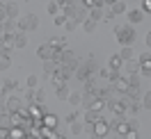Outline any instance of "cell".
Returning <instances> with one entry per match:
<instances>
[{
    "mask_svg": "<svg viewBox=\"0 0 151 139\" xmlns=\"http://www.w3.org/2000/svg\"><path fill=\"white\" fill-rule=\"evenodd\" d=\"M66 101L71 103L73 107H78V105H83V93H78V91H71V93H69V98H66Z\"/></svg>",
    "mask_w": 151,
    "mask_h": 139,
    "instance_id": "20",
    "label": "cell"
},
{
    "mask_svg": "<svg viewBox=\"0 0 151 139\" xmlns=\"http://www.w3.org/2000/svg\"><path fill=\"white\" fill-rule=\"evenodd\" d=\"M114 37H117V41L122 43V46H133V41H135V30L131 28V25H117L114 28Z\"/></svg>",
    "mask_w": 151,
    "mask_h": 139,
    "instance_id": "2",
    "label": "cell"
},
{
    "mask_svg": "<svg viewBox=\"0 0 151 139\" xmlns=\"http://www.w3.org/2000/svg\"><path fill=\"white\" fill-rule=\"evenodd\" d=\"M64 28L69 30V32H73V30L78 28V21H71V19H66V23H64Z\"/></svg>",
    "mask_w": 151,
    "mask_h": 139,
    "instance_id": "37",
    "label": "cell"
},
{
    "mask_svg": "<svg viewBox=\"0 0 151 139\" xmlns=\"http://www.w3.org/2000/svg\"><path fill=\"white\" fill-rule=\"evenodd\" d=\"M53 23H55V25H64V23H66V16H64V14H57Z\"/></svg>",
    "mask_w": 151,
    "mask_h": 139,
    "instance_id": "43",
    "label": "cell"
},
{
    "mask_svg": "<svg viewBox=\"0 0 151 139\" xmlns=\"http://www.w3.org/2000/svg\"><path fill=\"white\" fill-rule=\"evenodd\" d=\"M57 68H60V64H57L55 59H46V62H44V73H46L48 78H50V75L55 73Z\"/></svg>",
    "mask_w": 151,
    "mask_h": 139,
    "instance_id": "13",
    "label": "cell"
},
{
    "mask_svg": "<svg viewBox=\"0 0 151 139\" xmlns=\"http://www.w3.org/2000/svg\"><path fill=\"white\" fill-rule=\"evenodd\" d=\"M50 84H53L55 89H60V87H66V78L60 73V71H55V73L50 75Z\"/></svg>",
    "mask_w": 151,
    "mask_h": 139,
    "instance_id": "10",
    "label": "cell"
},
{
    "mask_svg": "<svg viewBox=\"0 0 151 139\" xmlns=\"http://www.w3.org/2000/svg\"><path fill=\"white\" fill-rule=\"evenodd\" d=\"M21 107H23V105H21V101L16 98V96H9V98H7V112H9V114L19 112Z\"/></svg>",
    "mask_w": 151,
    "mask_h": 139,
    "instance_id": "11",
    "label": "cell"
},
{
    "mask_svg": "<svg viewBox=\"0 0 151 139\" xmlns=\"http://www.w3.org/2000/svg\"><path fill=\"white\" fill-rule=\"evenodd\" d=\"M94 130H96V137H108L110 135V123L105 119H99L94 123Z\"/></svg>",
    "mask_w": 151,
    "mask_h": 139,
    "instance_id": "6",
    "label": "cell"
},
{
    "mask_svg": "<svg viewBox=\"0 0 151 139\" xmlns=\"http://www.w3.org/2000/svg\"><path fill=\"white\" fill-rule=\"evenodd\" d=\"M142 107H147V110H151V91L142 93Z\"/></svg>",
    "mask_w": 151,
    "mask_h": 139,
    "instance_id": "32",
    "label": "cell"
},
{
    "mask_svg": "<svg viewBox=\"0 0 151 139\" xmlns=\"http://www.w3.org/2000/svg\"><path fill=\"white\" fill-rule=\"evenodd\" d=\"M48 14H50V16H57V9H60V5H57V2H48Z\"/></svg>",
    "mask_w": 151,
    "mask_h": 139,
    "instance_id": "35",
    "label": "cell"
},
{
    "mask_svg": "<svg viewBox=\"0 0 151 139\" xmlns=\"http://www.w3.org/2000/svg\"><path fill=\"white\" fill-rule=\"evenodd\" d=\"M83 30H85L87 34H92V32L96 30V21L94 19H85V21H83Z\"/></svg>",
    "mask_w": 151,
    "mask_h": 139,
    "instance_id": "24",
    "label": "cell"
},
{
    "mask_svg": "<svg viewBox=\"0 0 151 139\" xmlns=\"http://www.w3.org/2000/svg\"><path fill=\"white\" fill-rule=\"evenodd\" d=\"M57 91V98H60V101H66V98H69V89H66V87H60V89H55Z\"/></svg>",
    "mask_w": 151,
    "mask_h": 139,
    "instance_id": "31",
    "label": "cell"
},
{
    "mask_svg": "<svg viewBox=\"0 0 151 139\" xmlns=\"http://www.w3.org/2000/svg\"><path fill=\"white\" fill-rule=\"evenodd\" d=\"M14 34H16V32H5V34H2V43H5V50H7V53L14 48Z\"/></svg>",
    "mask_w": 151,
    "mask_h": 139,
    "instance_id": "15",
    "label": "cell"
},
{
    "mask_svg": "<svg viewBox=\"0 0 151 139\" xmlns=\"http://www.w3.org/2000/svg\"><path fill=\"white\" fill-rule=\"evenodd\" d=\"M83 135H87V137H96V130H94V123H87L85 128H83Z\"/></svg>",
    "mask_w": 151,
    "mask_h": 139,
    "instance_id": "30",
    "label": "cell"
},
{
    "mask_svg": "<svg viewBox=\"0 0 151 139\" xmlns=\"http://www.w3.org/2000/svg\"><path fill=\"white\" fill-rule=\"evenodd\" d=\"M110 9H112V14L117 16V14H124V11H126V5H124L122 0H117V2H114L112 7H110Z\"/></svg>",
    "mask_w": 151,
    "mask_h": 139,
    "instance_id": "27",
    "label": "cell"
},
{
    "mask_svg": "<svg viewBox=\"0 0 151 139\" xmlns=\"http://www.w3.org/2000/svg\"><path fill=\"white\" fill-rule=\"evenodd\" d=\"M5 9H7V19H19V5H14V2H7L5 5Z\"/></svg>",
    "mask_w": 151,
    "mask_h": 139,
    "instance_id": "16",
    "label": "cell"
},
{
    "mask_svg": "<svg viewBox=\"0 0 151 139\" xmlns=\"http://www.w3.org/2000/svg\"><path fill=\"white\" fill-rule=\"evenodd\" d=\"M69 125H71V132H69V135H71V137H78V135H83V125H80V123H78V121H73V123H69Z\"/></svg>",
    "mask_w": 151,
    "mask_h": 139,
    "instance_id": "25",
    "label": "cell"
},
{
    "mask_svg": "<svg viewBox=\"0 0 151 139\" xmlns=\"http://www.w3.org/2000/svg\"><path fill=\"white\" fill-rule=\"evenodd\" d=\"M28 46V37H25V32H16L14 34V48H25Z\"/></svg>",
    "mask_w": 151,
    "mask_h": 139,
    "instance_id": "12",
    "label": "cell"
},
{
    "mask_svg": "<svg viewBox=\"0 0 151 139\" xmlns=\"http://www.w3.org/2000/svg\"><path fill=\"white\" fill-rule=\"evenodd\" d=\"M73 121H78V112H71V114L66 116V123H73Z\"/></svg>",
    "mask_w": 151,
    "mask_h": 139,
    "instance_id": "44",
    "label": "cell"
},
{
    "mask_svg": "<svg viewBox=\"0 0 151 139\" xmlns=\"http://www.w3.org/2000/svg\"><path fill=\"white\" fill-rule=\"evenodd\" d=\"M142 11H144V14H151V0H142Z\"/></svg>",
    "mask_w": 151,
    "mask_h": 139,
    "instance_id": "42",
    "label": "cell"
},
{
    "mask_svg": "<svg viewBox=\"0 0 151 139\" xmlns=\"http://www.w3.org/2000/svg\"><path fill=\"white\" fill-rule=\"evenodd\" d=\"M105 2H108V5H110V7H112L114 2H117V0H105Z\"/></svg>",
    "mask_w": 151,
    "mask_h": 139,
    "instance_id": "50",
    "label": "cell"
},
{
    "mask_svg": "<svg viewBox=\"0 0 151 139\" xmlns=\"http://www.w3.org/2000/svg\"><path fill=\"white\" fill-rule=\"evenodd\" d=\"M12 64V59H9V53H0V71H7Z\"/></svg>",
    "mask_w": 151,
    "mask_h": 139,
    "instance_id": "22",
    "label": "cell"
},
{
    "mask_svg": "<svg viewBox=\"0 0 151 139\" xmlns=\"http://www.w3.org/2000/svg\"><path fill=\"white\" fill-rule=\"evenodd\" d=\"M119 57H122L124 62H131V59H135V53H133V46H122V50H119Z\"/></svg>",
    "mask_w": 151,
    "mask_h": 139,
    "instance_id": "14",
    "label": "cell"
},
{
    "mask_svg": "<svg viewBox=\"0 0 151 139\" xmlns=\"http://www.w3.org/2000/svg\"><path fill=\"white\" fill-rule=\"evenodd\" d=\"M128 84H140V73H126Z\"/></svg>",
    "mask_w": 151,
    "mask_h": 139,
    "instance_id": "33",
    "label": "cell"
},
{
    "mask_svg": "<svg viewBox=\"0 0 151 139\" xmlns=\"http://www.w3.org/2000/svg\"><path fill=\"white\" fill-rule=\"evenodd\" d=\"M124 96H128V98H135V101H137V98L142 96V93H140V84H128V89H126Z\"/></svg>",
    "mask_w": 151,
    "mask_h": 139,
    "instance_id": "17",
    "label": "cell"
},
{
    "mask_svg": "<svg viewBox=\"0 0 151 139\" xmlns=\"http://www.w3.org/2000/svg\"><path fill=\"white\" fill-rule=\"evenodd\" d=\"M7 21V9H5V2H0V23Z\"/></svg>",
    "mask_w": 151,
    "mask_h": 139,
    "instance_id": "41",
    "label": "cell"
},
{
    "mask_svg": "<svg viewBox=\"0 0 151 139\" xmlns=\"http://www.w3.org/2000/svg\"><path fill=\"white\" fill-rule=\"evenodd\" d=\"M87 14H89V19H94V21H103V19H105V14H103V9H101V7H89V11H87Z\"/></svg>",
    "mask_w": 151,
    "mask_h": 139,
    "instance_id": "18",
    "label": "cell"
},
{
    "mask_svg": "<svg viewBox=\"0 0 151 139\" xmlns=\"http://www.w3.org/2000/svg\"><path fill=\"white\" fill-rule=\"evenodd\" d=\"M128 73H140V64H137V62H128Z\"/></svg>",
    "mask_w": 151,
    "mask_h": 139,
    "instance_id": "36",
    "label": "cell"
},
{
    "mask_svg": "<svg viewBox=\"0 0 151 139\" xmlns=\"http://www.w3.org/2000/svg\"><path fill=\"white\" fill-rule=\"evenodd\" d=\"M99 119H101V112H96V110H87L85 112V121L87 123H96Z\"/></svg>",
    "mask_w": 151,
    "mask_h": 139,
    "instance_id": "21",
    "label": "cell"
},
{
    "mask_svg": "<svg viewBox=\"0 0 151 139\" xmlns=\"http://www.w3.org/2000/svg\"><path fill=\"white\" fill-rule=\"evenodd\" d=\"M76 78L85 82V80H89V78H94V71H92V68H89L87 64H80L78 68H76Z\"/></svg>",
    "mask_w": 151,
    "mask_h": 139,
    "instance_id": "8",
    "label": "cell"
},
{
    "mask_svg": "<svg viewBox=\"0 0 151 139\" xmlns=\"http://www.w3.org/2000/svg\"><path fill=\"white\" fill-rule=\"evenodd\" d=\"M2 25H5V32H16V30H19V28H16V23H12V19H7Z\"/></svg>",
    "mask_w": 151,
    "mask_h": 139,
    "instance_id": "34",
    "label": "cell"
},
{
    "mask_svg": "<svg viewBox=\"0 0 151 139\" xmlns=\"http://www.w3.org/2000/svg\"><path fill=\"white\" fill-rule=\"evenodd\" d=\"M55 50L57 48H53L50 43H44V46L37 48V57H41L44 62H46V59H53V57H55Z\"/></svg>",
    "mask_w": 151,
    "mask_h": 139,
    "instance_id": "5",
    "label": "cell"
},
{
    "mask_svg": "<svg viewBox=\"0 0 151 139\" xmlns=\"http://www.w3.org/2000/svg\"><path fill=\"white\" fill-rule=\"evenodd\" d=\"M137 64H140V73H144V75H151V55H149V53L140 55Z\"/></svg>",
    "mask_w": 151,
    "mask_h": 139,
    "instance_id": "7",
    "label": "cell"
},
{
    "mask_svg": "<svg viewBox=\"0 0 151 139\" xmlns=\"http://www.w3.org/2000/svg\"><path fill=\"white\" fill-rule=\"evenodd\" d=\"M44 125H48V128H55V125H57V119L53 116V114H50V112H48L46 116H44Z\"/></svg>",
    "mask_w": 151,
    "mask_h": 139,
    "instance_id": "28",
    "label": "cell"
},
{
    "mask_svg": "<svg viewBox=\"0 0 151 139\" xmlns=\"http://www.w3.org/2000/svg\"><path fill=\"white\" fill-rule=\"evenodd\" d=\"M99 75H101V78H108V75H110V68H101V71H99Z\"/></svg>",
    "mask_w": 151,
    "mask_h": 139,
    "instance_id": "45",
    "label": "cell"
},
{
    "mask_svg": "<svg viewBox=\"0 0 151 139\" xmlns=\"http://www.w3.org/2000/svg\"><path fill=\"white\" fill-rule=\"evenodd\" d=\"M16 28H19L21 32H35V30H39V16L37 14L21 16V19H16Z\"/></svg>",
    "mask_w": 151,
    "mask_h": 139,
    "instance_id": "3",
    "label": "cell"
},
{
    "mask_svg": "<svg viewBox=\"0 0 151 139\" xmlns=\"http://www.w3.org/2000/svg\"><path fill=\"white\" fill-rule=\"evenodd\" d=\"M126 123H128V130H140V121L137 119H128Z\"/></svg>",
    "mask_w": 151,
    "mask_h": 139,
    "instance_id": "38",
    "label": "cell"
},
{
    "mask_svg": "<svg viewBox=\"0 0 151 139\" xmlns=\"http://www.w3.org/2000/svg\"><path fill=\"white\" fill-rule=\"evenodd\" d=\"M108 66H110V68H117V71H119V68L124 66V59H122L119 55H112V57H110V62H108Z\"/></svg>",
    "mask_w": 151,
    "mask_h": 139,
    "instance_id": "23",
    "label": "cell"
},
{
    "mask_svg": "<svg viewBox=\"0 0 151 139\" xmlns=\"http://www.w3.org/2000/svg\"><path fill=\"white\" fill-rule=\"evenodd\" d=\"M2 112H7V98H5V91L0 93V114Z\"/></svg>",
    "mask_w": 151,
    "mask_h": 139,
    "instance_id": "39",
    "label": "cell"
},
{
    "mask_svg": "<svg viewBox=\"0 0 151 139\" xmlns=\"http://www.w3.org/2000/svg\"><path fill=\"white\" fill-rule=\"evenodd\" d=\"M112 89L117 93H126V89H128V80H126V75H119L117 80L112 82Z\"/></svg>",
    "mask_w": 151,
    "mask_h": 139,
    "instance_id": "9",
    "label": "cell"
},
{
    "mask_svg": "<svg viewBox=\"0 0 151 139\" xmlns=\"http://www.w3.org/2000/svg\"><path fill=\"white\" fill-rule=\"evenodd\" d=\"M2 34H5V25L0 23V39H2Z\"/></svg>",
    "mask_w": 151,
    "mask_h": 139,
    "instance_id": "49",
    "label": "cell"
},
{
    "mask_svg": "<svg viewBox=\"0 0 151 139\" xmlns=\"http://www.w3.org/2000/svg\"><path fill=\"white\" fill-rule=\"evenodd\" d=\"M62 66L76 73V68L80 66V59L76 57V53H73V50H69V48H62Z\"/></svg>",
    "mask_w": 151,
    "mask_h": 139,
    "instance_id": "4",
    "label": "cell"
},
{
    "mask_svg": "<svg viewBox=\"0 0 151 139\" xmlns=\"http://www.w3.org/2000/svg\"><path fill=\"white\" fill-rule=\"evenodd\" d=\"M48 43H50L53 48H60V50H62V48H64V39H62V37H53Z\"/></svg>",
    "mask_w": 151,
    "mask_h": 139,
    "instance_id": "29",
    "label": "cell"
},
{
    "mask_svg": "<svg viewBox=\"0 0 151 139\" xmlns=\"http://www.w3.org/2000/svg\"><path fill=\"white\" fill-rule=\"evenodd\" d=\"M37 82H39L37 75H28V87H30V89H35V87H37Z\"/></svg>",
    "mask_w": 151,
    "mask_h": 139,
    "instance_id": "40",
    "label": "cell"
},
{
    "mask_svg": "<svg viewBox=\"0 0 151 139\" xmlns=\"http://www.w3.org/2000/svg\"><path fill=\"white\" fill-rule=\"evenodd\" d=\"M142 19H144V11L142 9H131V14H128L131 23H142Z\"/></svg>",
    "mask_w": 151,
    "mask_h": 139,
    "instance_id": "19",
    "label": "cell"
},
{
    "mask_svg": "<svg viewBox=\"0 0 151 139\" xmlns=\"http://www.w3.org/2000/svg\"><path fill=\"white\" fill-rule=\"evenodd\" d=\"M0 53H7V50H5V43H2V39H0Z\"/></svg>",
    "mask_w": 151,
    "mask_h": 139,
    "instance_id": "48",
    "label": "cell"
},
{
    "mask_svg": "<svg viewBox=\"0 0 151 139\" xmlns=\"http://www.w3.org/2000/svg\"><path fill=\"white\" fill-rule=\"evenodd\" d=\"M19 84H16V80H12V78H7L5 82H2V91H14Z\"/></svg>",
    "mask_w": 151,
    "mask_h": 139,
    "instance_id": "26",
    "label": "cell"
},
{
    "mask_svg": "<svg viewBox=\"0 0 151 139\" xmlns=\"http://www.w3.org/2000/svg\"><path fill=\"white\" fill-rule=\"evenodd\" d=\"M87 7L83 5V2H71V5H66L64 7V16L71 21H78V23H83V21L87 19Z\"/></svg>",
    "mask_w": 151,
    "mask_h": 139,
    "instance_id": "1",
    "label": "cell"
},
{
    "mask_svg": "<svg viewBox=\"0 0 151 139\" xmlns=\"http://www.w3.org/2000/svg\"><path fill=\"white\" fill-rule=\"evenodd\" d=\"M60 7H66V5H71V0H55Z\"/></svg>",
    "mask_w": 151,
    "mask_h": 139,
    "instance_id": "46",
    "label": "cell"
},
{
    "mask_svg": "<svg viewBox=\"0 0 151 139\" xmlns=\"http://www.w3.org/2000/svg\"><path fill=\"white\" fill-rule=\"evenodd\" d=\"M144 41H147V48H151V32L147 34V39H144Z\"/></svg>",
    "mask_w": 151,
    "mask_h": 139,
    "instance_id": "47",
    "label": "cell"
}]
</instances>
